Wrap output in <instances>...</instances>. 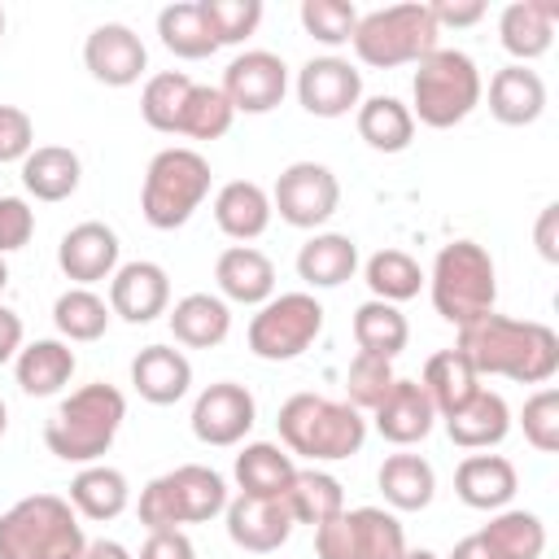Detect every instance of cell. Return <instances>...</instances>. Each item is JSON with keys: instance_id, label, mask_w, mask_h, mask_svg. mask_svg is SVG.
Returning a JSON list of instances; mask_svg holds the SVG:
<instances>
[{"instance_id": "4316f807", "label": "cell", "mask_w": 559, "mask_h": 559, "mask_svg": "<svg viewBox=\"0 0 559 559\" xmlns=\"http://www.w3.org/2000/svg\"><path fill=\"white\" fill-rule=\"evenodd\" d=\"M358 271V245L345 231H314L297 249V275L310 288H341Z\"/></svg>"}, {"instance_id": "f546056e", "label": "cell", "mask_w": 559, "mask_h": 559, "mask_svg": "<svg viewBox=\"0 0 559 559\" xmlns=\"http://www.w3.org/2000/svg\"><path fill=\"white\" fill-rule=\"evenodd\" d=\"M13 376H17L22 393H31V397H52V393H61V389L70 384V376H74V349H70L66 341H52V336L31 341V345L17 349Z\"/></svg>"}, {"instance_id": "4fadbf2b", "label": "cell", "mask_w": 559, "mask_h": 559, "mask_svg": "<svg viewBox=\"0 0 559 559\" xmlns=\"http://www.w3.org/2000/svg\"><path fill=\"white\" fill-rule=\"evenodd\" d=\"M258 419V402L236 380H214L192 402V437L201 445H236L249 437Z\"/></svg>"}, {"instance_id": "cb8c5ba5", "label": "cell", "mask_w": 559, "mask_h": 559, "mask_svg": "<svg viewBox=\"0 0 559 559\" xmlns=\"http://www.w3.org/2000/svg\"><path fill=\"white\" fill-rule=\"evenodd\" d=\"M489 114L502 127H528L546 114V83L528 66H502L489 79Z\"/></svg>"}, {"instance_id": "11a10c76", "label": "cell", "mask_w": 559, "mask_h": 559, "mask_svg": "<svg viewBox=\"0 0 559 559\" xmlns=\"http://www.w3.org/2000/svg\"><path fill=\"white\" fill-rule=\"evenodd\" d=\"M533 240H537V253H542L546 262H559V205H546V210L537 214Z\"/></svg>"}, {"instance_id": "9a60e30c", "label": "cell", "mask_w": 559, "mask_h": 559, "mask_svg": "<svg viewBox=\"0 0 559 559\" xmlns=\"http://www.w3.org/2000/svg\"><path fill=\"white\" fill-rule=\"evenodd\" d=\"M83 66L96 83L105 87H131L140 83V74L148 70V48L144 39L122 26V22H100L87 39H83Z\"/></svg>"}, {"instance_id": "ffe728a7", "label": "cell", "mask_w": 559, "mask_h": 559, "mask_svg": "<svg viewBox=\"0 0 559 559\" xmlns=\"http://www.w3.org/2000/svg\"><path fill=\"white\" fill-rule=\"evenodd\" d=\"M371 419H376V432L384 437V441H393V445H415V441H424L428 432H432V424H437V406L428 402V393H424V384L419 380H393V389L384 393V402L371 411Z\"/></svg>"}, {"instance_id": "bcb514c9", "label": "cell", "mask_w": 559, "mask_h": 559, "mask_svg": "<svg viewBox=\"0 0 559 559\" xmlns=\"http://www.w3.org/2000/svg\"><path fill=\"white\" fill-rule=\"evenodd\" d=\"M301 31L328 48L349 44L354 26H358V9L349 0H301Z\"/></svg>"}, {"instance_id": "7dc6e473", "label": "cell", "mask_w": 559, "mask_h": 559, "mask_svg": "<svg viewBox=\"0 0 559 559\" xmlns=\"http://www.w3.org/2000/svg\"><path fill=\"white\" fill-rule=\"evenodd\" d=\"M393 362L376 358V354H354L349 371H345V402L354 411H376L384 402V393L393 389Z\"/></svg>"}, {"instance_id": "8992f818", "label": "cell", "mask_w": 559, "mask_h": 559, "mask_svg": "<svg viewBox=\"0 0 559 559\" xmlns=\"http://www.w3.org/2000/svg\"><path fill=\"white\" fill-rule=\"evenodd\" d=\"M140 524L148 533L157 528H183V524H205L218 511H227V480L205 467V463H183L162 476H153L140 489Z\"/></svg>"}, {"instance_id": "6da1fadb", "label": "cell", "mask_w": 559, "mask_h": 559, "mask_svg": "<svg viewBox=\"0 0 559 559\" xmlns=\"http://www.w3.org/2000/svg\"><path fill=\"white\" fill-rule=\"evenodd\" d=\"M454 349L476 367V376H507L515 384H546L559 371V336L537 319H507L489 310L459 328Z\"/></svg>"}, {"instance_id": "6125c7cd", "label": "cell", "mask_w": 559, "mask_h": 559, "mask_svg": "<svg viewBox=\"0 0 559 559\" xmlns=\"http://www.w3.org/2000/svg\"><path fill=\"white\" fill-rule=\"evenodd\" d=\"M4 284H9V266H4V258H0V293H4Z\"/></svg>"}, {"instance_id": "d590c367", "label": "cell", "mask_w": 559, "mask_h": 559, "mask_svg": "<svg viewBox=\"0 0 559 559\" xmlns=\"http://www.w3.org/2000/svg\"><path fill=\"white\" fill-rule=\"evenodd\" d=\"M284 507H288L293 524L319 528V524H328L332 515L345 511V489H341V480H336L332 472H323V467H297V476H293V485H288V493H284Z\"/></svg>"}, {"instance_id": "e575fe53", "label": "cell", "mask_w": 559, "mask_h": 559, "mask_svg": "<svg viewBox=\"0 0 559 559\" xmlns=\"http://www.w3.org/2000/svg\"><path fill=\"white\" fill-rule=\"evenodd\" d=\"M354 122H358L362 144L376 148V153H406L411 140H415V118H411V109L397 96H367V100H358Z\"/></svg>"}, {"instance_id": "d6a6232c", "label": "cell", "mask_w": 559, "mask_h": 559, "mask_svg": "<svg viewBox=\"0 0 559 559\" xmlns=\"http://www.w3.org/2000/svg\"><path fill=\"white\" fill-rule=\"evenodd\" d=\"M376 485H380V493H384V502L393 511H424L432 502V493H437V472H432V463L424 454L402 450V454H389L380 463Z\"/></svg>"}, {"instance_id": "484cf974", "label": "cell", "mask_w": 559, "mask_h": 559, "mask_svg": "<svg viewBox=\"0 0 559 559\" xmlns=\"http://www.w3.org/2000/svg\"><path fill=\"white\" fill-rule=\"evenodd\" d=\"M445 432L459 450H493L507 441L511 432V406L502 393L480 389L467 406H459L454 415H445Z\"/></svg>"}, {"instance_id": "ee69618b", "label": "cell", "mask_w": 559, "mask_h": 559, "mask_svg": "<svg viewBox=\"0 0 559 559\" xmlns=\"http://www.w3.org/2000/svg\"><path fill=\"white\" fill-rule=\"evenodd\" d=\"M231 118H236V109L227 105V96L218 87L192 83V96L183 105L179 135H188V140H223L231 131Z\"/></svg>"}, {"instance_id": "3957f363", "label": "cell", "mask_w": 559, "mask_h": 559, "mask_svg": "<svg viewBox=\"0 0 559 559\" xmlns=\"http://www.w3.org/2000/svg\"><path fill=\"white\" fill-rule=\"evenodd\" d=\"M280 441L288 454H301L310 463H336L362 450L367 419L349 402H332L323 393H293L280 415Z\"/></svg>"}, {"instance_id": "7bdbcfd3", "label": "cell", "mask_w": 559, "mask_h": 559, "mask_svg": "<svg viewBox=\"0 0 559 559\" xmlns=\"http://www.w3.org/2000/svg\"><path fill=\"white\" fill-rule=\"evenodd\" d=\"M192 96V79L183 70H162L144 83L140 92V114L153 131L162 135H179V122H183V105Z\"/></svg>"}, {"instance_id": "9c48e42d", "label": "cell", "mask_w": 559, "mask_h": 559, "mask_svg": "<svg viewBox=\"0 0 559 559\" xmlns=\"http://www.w3.org/2000/svg\"><path fill=\"white\" fill-rule=\"evenodd\" d=\"M480 70L467 52L459 48H437L419 61L415 79H411V118H419L432 131H445L454 122H463L476 105H480Z\"/></svg>"}, {"instance_id": "91938a15", "label": "cell", "mask_w": 559, "mask_h": 559, "mask_svg": "<svg viewBox=\"0 0 559 559\" xmlns=\"http://www.w3.org/2000/svg\"><path fill=\"white\" fill-rule=\"evenodd\" d=\"M402 559H441V555H432V550H424V546H419V550H406Z\"/></svg>"}, {"instance_id": "f35d334b", "label": "cell", "mask_w": 559, "mask_h": 559, "mask_svg": "<svg viewBox=\"0 0 559 559\" xmlns=\"http://www.w3.org/2000/svg\"><path fill=\"white\" fill-rule=\"evenodd\" d=\"M480 537L498 550V559H542V550H546V524H542V515L520 511V507H502L480 528Z\"/></svg>"}, {"instance_id": "603a6c76", "label": "cell", "mask_w": 559, "mask_h": 559, "mask_svg": "<svg viewBox=\"0 0 559 559\" xmlns=\"http://www.w3.org/2000/svg\"><path fill=\"white\" fill-rule=\"evenodd\" d=\"M131 384L153 406H175L192 389V362L175 345H144L131 358Z\"/></svg>"}, {"instance_id": "680465c9", "label": "cell", "mask_w": 559, "mask_h": 559, "mask_svg": "<svg viewBox=\"0 0 559 559\" xmlns=\"http://www.w3.org/2000/svg\"><path fill=\"white\" fill-rule=\"evenodd\" d=\"M83 559H135V555L114 537H96V542L83 546Z\"/></svg>"}, {"instance_id": "ba28073f", "label": "cell", "mask_w": 559, "mask_h": 559, "mask_svg": "<svg viewBox=\"0 0 559 559\" xmlns=\"http://www.w3.org/2000/svg\"><path fill=\"white\" fill-rule=\"evenodd\" d=\"M437 22L428 13V4L406 0V4H389L376 13H362L349 44L358 52L362 66L371 70H393V66H419L428 52H437Z\"/></svg>"}, {"instance_id": "4dcf8cb0", "label": "cell", "mask_w": 559, "mask_h": 559, "mask_svg": "<svg viewBox=\"0 0 559 559\" xmlns=\"http://www.w3.org/2000/svg\"><path fill=\"white\" fill-rule=\"evenodd\" d=\"M419 384H424L428 402L437 406V419L454 415L459 406H467V402L480 393V376H476V367H472L459 349H437V354H428Z\"/></svg>"}, {"instance_id": "816d5d0a", "label": "cell", "mask_w": 559, "mask_h": 559, "mask_svg": "<svg viewBox=\"0 0 559 559\" xmlns=\"http://www.w3.org/2000/svg\"><path fill=\"white\" fill-rule=\"evenodd\" d=\"M314 555H319V559H358V555H354V533H349V515H345V511L314 528Z\"/></svg>"}, {"instance_id": "5bb4252c", "label": "cell", "mask_w": 559, "mask_h": 559, "mask_svg": "<svg viewBox=\"0 0 559 559\" xmlns=\"http://www.w3.org/2000/svg\"><path fill=\"white\" fill-rule=\"evenodd\" d=\"M297 100L314 118H345L362 100V74L345 57H310L297 70Z\"/></svg>"}, {"instance_id": "1f68e13d", "label": "cell", "mask_w": 559, "mask_h": 559, "mask_svg": "<svg viewBox=\"0 0 559 559\" xmlns=\"http://www.w3.org/2000/svg\"><path fill=\"white\" fill-rule=\"evenodd\" d=\"M231 476H236L240 493H249V498H284L288 485H293V476H297V463L275 441H249L236 454Z\"/></svg>"}, {"instance_id": "f6af8a7d", "label": "cell", "mask_w": 559, "mask_h": 559, "mask_svg": "<svg viewBox=\"0 0 559 559\" xmlns=\"http://www.w3.org/2000/svg\"><path fill=\"white\" fill-rule=\"evenodd\" d=\"M197 4H201V17L218 48L249 39L262 22V0H197Z\"/></svg>"}, {"instance_id": "74e56055", "label": "cell", "mask_w": 559, "mask_h": 559, "mask_svg": "<svg viewBox=\"0 0 559 559\" xmlns=\"http://www.w3.org/2000/svg\"><path fill=\"white\" fill-rule=\"evenodd\" d=\"M362 280H367L371 297L376 301H389V306L419 297V288L428 284V275L419 271V262L406 249H376L367 258V266H362Z\"/></svg>"}, {"instance_id": "6f0895ef", "label": "cell", "mask_w": 559, "mask_h": 559, "mask_svg": "<svg viewBox=\"0 0 559 559\" xmlns=\"http://www.w3.org/2000/svg\"><path fill=\"white\" fill-rule=\"evenodd\" d=\"M445 559H498V550H493V546H489L480 533H472V537L454 542V550H450Z\"/></svg>"}, {"instance_id": "b9f144b4", "label": "cell", "mask_w": 559, "mask_h": 559, "mask_svg": "<svg viewBox=\"0 0 559 559\" xmlns=\"http://www.w3.org/2000/svg\"><path fill=\"white\" fill-rule=\"evenodd\" d=\"M157 35H162V48L183 61H201V57L218 52V44L201 17V4H166L157 13Z\"/></svg>"}, {"instance_id": "94428289", "label": "cell", "mask_w": 559, "mask_h": 559, "mask_svg": "<svg viewBox=\"0 0 559 559\" xmlns=\"http://www.w3.org/2000/svg\"><path fill=\"white\" fill-rule=\"evenodd\" d=\"M4 428H9V406H4V397H0V437H4Z\"/></svg>"}, {"instance_id": "c3c4849f", "label": "cell", "mask_w": 559, "mask_h": 559, "mask_svg": "<svg viewBox=\"0 0 559 559\" xmlns=\"http://www.w3.org/2000/svg\"><path fill=\"white\" fill-rule=\"evenodd\" d=\"M520 428L537 454H555L559 450V389H537L520 411Z\"/></svg>"}, {"instance_id": "f1b7e54d", "label": "cell", "mask_w": 559, "mask_h": 559, "mask_svg": "<svg viewBox=\"0 0 559 559\" xmlns=\"http://www.w3.org/2000/svg\"><path fill=\"white\" fill-rule=\"evenodd\" d=\"M79 179H83V162L74 148L66 144H39L31 148V157L22 162V188L35 197V201H66L79 192Z\"/></svg>"}, {"instance_id": "f907efd6", "label": "cell", "mask_w": 559, "mask_h": 559, "mask_svg": "<svg viewBox=\"0 0 559 559\" xmlns=\"http://www.w3.org/2000/svg\"><path fill=\"white\" fill-rule=\"evenodd\" d=\"M35 236V210L22 197H0V258Z\"/></svg>"}, {"instance_id": "7c38bea8", "label": "cell", "mask_w": 559, "mask_h": 559, "mask_svg": "<svg viewBox=\"0 0 559 559\" xmlns=\"http://www.w3.org/2000/svg\"><path fill=\"white\" fill-rule=\"evenodd\" d=\"M218 92L236 114H271L288 92V66L266 48H249L227 61Z\"/></svg>"}, {"instance_id": "681fc988", "label": "cell", "mask_w": 559, "mask_h": 559, "mask_svg": "<svg viewBox=\"0 0 559 559\" xmlns=\"http://www.w3.org/2000/svg\"><path fill=\"white\" fill-rule=\"evenodd\" d=\"M35 148V122L17 105H0V166L4 162H26Z\"/></svg>"}, {"instance_id": "7a4b0ae2", "label": "cell", "mask_w": 559, "mask_h": 559, "mask_svg": "<svg viewBox=\"0 0 559 559\" xmlns=\"http://www.w3.org/2000/svg\"><path fill=\"white\" fill-rule=\"evenodd\" d=\"M122 419H127V397L114 384L92 380V384L74 389L70 397H61V406L44 424V445L61 463L87 467V463H100V454H109Z\"/></svg>"}, {"instance_id": "5b68a950", "label": "cell", "mask_w": 559, "mask_h": 559, "mask_svg": "<svg viewBox=\"0 0 559 559\" xmlns=\"http://www.w3.org/2000/svg\"><path fill=\"white\" fill-rule=\"evenodd\" d=\"M428 293L432 306L445 323L467 328L472 319L489 314L498 301V271L485 245L476 240H450L437 249L432 258V275H428Z\"/></svg>"}, {"instance_id": "44dd1931", "label": "cell", "mask_w": 559, "mask_h": 559, "mask_svg": "<svg viewBox=\"0 0 559 559\" xmlns=\"http://www.w3.org/2000/svg\"><path fill=\"white\" fill-rule=\"evenodd\" d=\"M214 284H218L223 301L262 306L275 297V262L253 245H231L214 262Z\"/></svg>"}, {"instance_id": "836d02e7", "label": "cell", "mask_w": 559, "mask_h": 559, "mask_svg": "<svg viewBox=\"0 0 559 559\" xmlns=\"http://www.w3.org/2000/svg\"><path fill=\"white\" fill-rule=\"evenodd\" d=\"M83 520H96V524H105V520H118L122 511H127V502H131V485H127V476L118 472V467H109V463H87L74 480H70V498H66Z\"/></svg>"}, {"instance_id": "60d3db41", "label": "cell", "mask_w": 559, "mask_h": 559, "mask_svg": "<svg viewBox=\"0 0 559 559\" xmlns=\"http://www.w3.org/2000/svg\"><path fill=\"white\" fill-rule=\"evenodd\" d=\"M109 319H114L109 301L100 293H92V288H74L70 284L52 301V323H57V332L66 341H100L105 328H109Z\"/></svg>"}, {"instance_id": "e0dca14e", "label": "cell", "mask_w": 559, "mask_h": 559, "mask_svg": "<svg viewBox=\"0 0 559 559\" xmlns=\"http://www.w3.org/2000/svg\"><path fill=\"white\" fill-rule=\"evenodd\" d=\"M118 249H122L118 231L109 223L87 218V223H79V227H70L61 236L57 266H61L66 280H74V288H92V284H100V280H109L118 271Z\"/></svg>"}, {"instance_id": "30bf717a", "label": "cell", "mask_w": 559, "mask_h": 559, "mask_svg": "<svg viewBox=\"0 0 559 559\" xmlns=\"http://www.w3.org/2000/svg\"><path fill=\"white\" fill-rule=\"evenodd\" d=\"M323 332V306L314 293H280L258 306L249 319V349L262 362H288L301 358Z\"/></svg>"}, {"instance_id": "7402d4cb", "label": "cell", "mask_w": 559, "mask_h": 559, "mask_svg": "<svg viewBox=\"0 0 559 559\" xmlns=\"http://www.w3.org/2000/svg\"><path fill=\"white\" fill-rule=\"evenodd\" d=\"M520 489L515 463L502 454H467L454 467V493L472 511H502Z\"/></svg>"}, {"instance_id": "83f0119b", "label": "cell", "mask_w": 559, "mask_h": 559, "mask_svg": "<svg viewBox=\"0 0 559 559\" xmlns=\"http://www.w3.org/2000/svg\"><path fill=\"white\" fill-rule=\"evenodd\" d=\"M166 319H170L175 341L188 345V349H214L231 332V310L214 293H188V297H179Z\"/></svg>"}, {"instance_id": "d6986e66", "label": "cell", "mask_w": 559, "mask_h": 559, "mask_svg": "<svg viewBox=\"0 0 559 559\" xmlns=\"http://www.w3.org/2000/svg\"><path fill=\"white\" fill-rule=\"evenodd\" d=\"M555 22L559 4L555 0H511L498 17V39L515 57V66H528L550 52L555 44Z\"/></svg>"}, {"instance_id": "8fae6325", "label": "cell", "mask_w": 559, "mask_h": 559, "mask_svg": "<svg viewBox=\"0 0 559 559\" xmlns=\"http://www.w3.org/2000/svg\"><path fill=\"white\" fill-rule=\"evenodd\" d=\"M341 205V183L323 162H293L280 170L275 188H271V210L301 231L323 227Z\"/></svg>"}, {"instance_id": "db71d44e", "label": "cell", "mask_w": 559, "mask_h": 559, "mask_svg": "<svg viewBox=\"0 0 559 559\" xmlns=\"http://www.w3.org/2000/svg\"><path fill=\"white\" fill-rule=\"evenodd\" d=\"M428 13L437 22V31L441 26H454L459 31V26H476L485 17V0H432Z\"/></svg>"}, {"instance_id": "277c9868", "label": "cell", "mask_w": 559, "mask_h": 559, "mask_svg": "<svg viewBox=\"0 0 559 559\" xmlns=\"http://www.w3.org/2000/svg\"><path fill=\"white\" fill-rule=\"evenodd\" d=\"M79 511L57 493L17 498L0 515V559H83Z\"/></svg>"}, {"instance_id": "2e32d148", "label": "cell", "mask_w": 559, "mask_h": 559, "mask_svg": "<svg viewBox=\"0 0 559 559\" xmlns=\"http://www.w3.org/2000/svg\"><path fill=\"white\" fill-rule=\"evenodd\" d=\"M109 310L127 323H153L157 314L170 310V275L166 266L148 262V258H135V262H122L114 275H109Z\"/></svg>"}, {"instance_id": "be15d7a7", "label": "cell", "mask_w": 559, "mask_h": 559, "mask_svg": "<svg viewBox=\"0 0 559 559\" xmlns=\"http://www.w3.org/2000/svg\"><path fill=\"white\" fill-rule=\"evenodd\" d=\"M0 39H4V9H0Z\"/></svg>"}, {"instance_id": "ac0fdd59", "label": "cell", "mask_w": 559, "mask_h": 559, "mask_svg": "<svg viewBox=\"0 0 559 559\" xmlns=\"http://www.w3.org/2000/svg\"><path fill=\"white\" fill-rule=\"evenodd\" d=\"M223 515H227L231 546H240L249 555H271L293 533V515H288L284 498H249V493H236V498H227V511Z\"/></svg>"}, {"instance_id": "8d00e7d4", "label": "cell", "mask_w": 559, "mask_h": 559, "mask_svg": "<svg viewBox=\"0 0 559 559\" xmlns=\"http://www.w3.org/2000/svg\"><path fill=\"white\" fill-rule=\"evenodd\" d=\"M354 341H358V354H376V358L393 362L411 341V323L397 306L371 297L354 310Z\"/></svg>"}, {"instance_id": "52a82bcc", "label": "cell", "mask_w": 559, "mask_h": 559, "mask_svg": "<svg viewBox=\"0 0 559 559\" xmlns=\"http://www.w3.org/2000/svg\"><path fill=\"white\" fill-rule=\"evenodd\" d=\"M210 197V162L197 148L170 144L162 148L148 170H144V188H140V214L148 227L157 231H175L183 227L201 201Z\"/></svg>"}, {"instance_id": "f5cc1de1", "label": "cell", "mask_w": 559, "mask_h": 559, "mask_svg": "<svg viewBox=\"0 0 559 559\" xmlns=\"http://www.w3.org/2000/svg\"><path fill=\"white\" fill-rule=\"evenodd\" d=\"M135 559H197V546L183 528H157V533L144 537Z\"/></svg>"}, {"instance_id": "d4e9b609", "label": "cell", "mask_w": 559, "mask_h": 559, "mask_svg": "<svg viewBox=\"0 0 559 559\" xmlns=\"http://www.w3.org/2000/svg\"><path fill=\"white\" fill-rule=\"evenodd\" d=\"M271 214H275L271 210V192L262 183H253V179H231L214 197V223H218V231L231 236V240H240V245L258 240L271 227Z\"/></svg>"}, {"instance_id": "9f6ffc18", "label": "cell", "mask_w": 559, "mask_h": 559, "mask_svg": "<svg viewBox=\"0 0 559 559\" xmlns=\"http://www.w3.org/2000/svg\"><path fill=\"white\" fill-rule=\"evenodd\" d=\"M17 349H22V319L9 306H0V367L13 362Z\"/></svg>"}, {"instance_id": "ab89813d", "label": "cell", "mask_w": 559, "mask_h": 559, "mask_svg": "<svg viewBox=\"0 0 559 559\" xmlns=\"http://www.w3.org/2000/svg\"><path fill=\"white\" fill-rule=\"evenodd\" d=\"M349 533H354V555L358 559H402L406 555V533L402 520L384 507H345Z\"/></svg>"}]
</instances>
